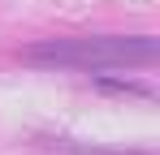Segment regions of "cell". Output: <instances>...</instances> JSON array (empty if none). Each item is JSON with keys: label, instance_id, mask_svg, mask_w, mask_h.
I'll return each mask as SVG.
<instances>
[{"label": "cell", "instance_id": "1", "mask_svg": "<svg viewBox=\"0 0 160 155\" xmlns=\"http://www.w3.org/2000/svg\"><path fill=\"white\" fill-rule=\"evenodd\" d=\"M35 65H61V69H117V65H152L156 39L134 35V39H52L26 52Z\"/></svg>", "mask_w": 160, "mask_h": 155}]
</instances>
